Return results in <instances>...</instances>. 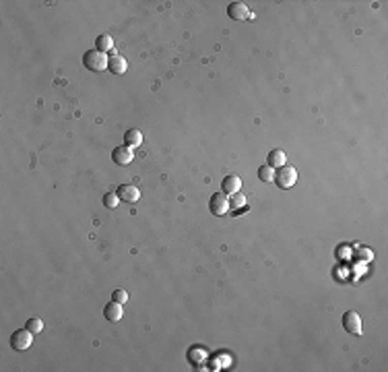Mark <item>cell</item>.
<instances>
[{
  "label": "cell",
  "mask_w": 388,
  "mask_h": 372,
  "mask_svg": "<svg viewBox=\"0 0 388 372\" xmlns=\"http://www.w3.org/2000/svg\"><path fill=\"white\" fill-rule=\"evenodd\" d=\"M279 189H291L296 182H298V170L294 166H283V168H277L275 172V180Z\"/></svg>",
  "instance_id": "2"
},
{
  "label": "cell",
  "mask_w": 388,
  "mask_h": 372,
  "mask_svg": "<svg viewBox=\"0 0 388 372\" xmlns=\"http://www.w3.org/2000/svg\"><path fill=\"white\" fill-rule=\"evenodd\" d=\"M108 62H110V58H108L104 52H100V50H89V52H85V56H83L85 69H87V71H93V73L106 71V69H108Z\"/></svg>",
  "instance_id": "1"
},
{
  "label": "cell",
  "mask_w": 388,
  "mask_h": 372,
  "mask_svg": "<svg viewBox=\"0 0 388 372\" xmlns=\"http://www.w3.org/2000/svg\"><path fill=\"white\" fill-rule=\"evenodd\" d=\"M358 257H362L364 261H370V259H372V253H370V248H360V251H358Z\"/></svg>",
  "instance_id": "20"
},
{
  "label": "cell",
  "mask_w": 388,
  "mask_h": 372,
  "mask_svg": "<svg viewBox=\"0 0 388 372\" xmlns=\"http://www.w3.org/2000/svg\"><path fill=\"white\" fill-rule=\"evenodd\" d=\"M343 329L349 333V335H362V317L358 313H349L343 315Z\"/></svg>",
  "instance_id": "5"
},
{
  "label": "cell",
  "mask_w": 388,
  "mask_h": 372,
  "mask_svg": "<svg viewBox=\"0 0 388 372\" xmlns=\"http://www.w3.org/2000/svg\"><path fill=\"white\" fill-rule=\"evenodd\" d=\"M27 329H29L31 333H40V331L44 329L42 319H38V317H36V319H29V321H27Z\"/></svg>",
  "instance_id": "18"
},
{
  "label": "cell",
  "mask_w": 388,
  "mask_h": 372,
  "mask_svg": "<svg viewBox=\"0 0 388 372\" xmlns=\"http://www.w3.org/2000/svg\"><path fill=\"white\" fill-rule=\"evenodd\" d=\"M124 141H126L128 147H139V145L143 143V133L137 131V129H131V131H126Z\"/></svg>",
  "instance_id": "14"
},
{
  "label": "cell",
  "mask_w": 388,
  "mask_h": 372,
  "mask_svg": "<svg viewBox=\"0 0 388 372\" xmlns=\"http://www.w3.org/2000/svg\"><path fill=\"white\" fill-rule=\"evenodd\" d=\"M230 207H232V209H242V207H246V197H244L242 193L232 195V199H230Z\"/></svg>",
  "instance_id": "17"
},
{
  "label": "cell",
  "mask_w": 388,
  "mask_h": 372,
  "mask_svg": "<svg viewBox=\"0 0 388 372\" xmlns=\"http://www.w3.org/2000/svg\"><path fill=\"white\" fill-rule=\"evenodd\" d=\"M112 300L118 302V304H124V302H128V292H124V290H116V292L112 294Z\"/></svg>",
  "instance_id": "19"
},
{
  "label": "cell",
  "mask_w": 388,
  "mask_h": 372,
  "mask_svg": "<svg viewBox=\"0 0 388 372\" xmlns=\"http://www.w3.org/2000/svg\"><path fill=\"white\" fill-rule=\"evenodd\" d=\"M228 17L232 21H246L248 17H252V13L244 3H232L228 7Z\"/></svg>",
  "instance_id": "7"
},
{
  "label": "cell",
  "mask_w": 388,
  "mask_h": 372,
  "mask_svg": "<svg viewBox=\"0 0 388 372\" xmlns=\"http://www.w3.org/2000/svg\"><path fill=\"white\" fill-rule=\"evenodd\" d=\"M240 186H242V180H240V176H236V174L225 176L223 182H221V189H223L225 195H236V193H240Z\"/></svg>",
  "instance_id": "9"
},
{
  "label": "cell",
  "mask_w": 388,
  "mask_h": 372,
  "mask_svg": "<svg viewBox=\"0 0 388 372\" xmlns=\"http://www.w3.org/2000/svg\"><path fill=\"white\" fill-rule=\"evenodd\" d=\"M108 69H110L114 75H124L126 69H128V62L124 60V56L114 54V50H112V56H110V62H108Z\"/></svg>",
  "instance_id": "10"
},
{
  "label": "cell",
  "mask_w": 388,
  "mask_h": 372,
  "mask_svg": "<svg viewBox=\"0 0 388 372\" xmlns=\"http://www.w3.org/2000/svg\"><path fill=\"white\" fill-rule=\"evenodd\" d=\"M209 209H211V213L213 215H225L232 207H230V195H225L223 191L221 193H215V195H211V203H209Z\"/></svg>",
  "instance_id": "4"
},
{
  "label": "cell",
  "mask_w": 388,
  "mask_h": 372,
  "mask_svg": "<svg viewBox=\"0 0 388 372\" xmlns=\"http://www.w3.org/2000/svg\"><path fill=\"white\" fill-rule=\"evenodd\" d=\"M285 153L281 151V149H275V151H271L269 153V158H267V166H271V168H283L285 166Z\"/></svg>",
  "instance_id": "12"
},
{
  "label": "cell",
  "mask_w": 388,
  "mask_h": 372,
  "mask_svg": "<svg viewBox=\"0 0 388 372\" xmlns=\"http://www.w3.org/2000/svg\"><path fill=\"white\" fill-rule=\"evenodd\" d=\"M258 178H261L263 182H273V180H275V168H271V166H261V170H258Z\"/></svg>",
  "instance_id": "15"
},
{
  "label": "cell",
  "mask_w": 388,
  "mask_h": 372,
  "mask_svg": "<svg viewBox=\"0 0 388 372\" xmlns=\"http://www.w3.org/2000/svg\"><path fill=\"white\" fill-rule=\"evenodd\" d=\"M104 205H106L108 209H116V207L120 205L118 193H106V195H104Z\"/></svg>",
  "instance_id": "16"
},
{
  "label": "cell",
  "mask_w": 388,
  "mask_h": 372,
  "mask_svg": "<svg viewBox=\"0 0 388 372\" xmlns=\"http://www.w3.org/2000/svg\"><path fill=\"white\" fill-rule=\"evenodd\" d=\"M95 46H97V50L100 52H110V50H114V40H112V36L110 34H102L100 38L95 40Z\"/></svg>",
  "instance_id": "13"
},
{
  "label": "cell",
  "mask_w": 388,
  "mask_h": 372,
  "mask_svg": "<svg viewBox=\"0 0 388 372\" xmlns=\"http://www.w3.org/2000/svg\"><path fill=\"white\" fill-rule=\"evenodd\" d=\"M112 160H114V164H118V166H128V164L135 160V151H133V147H128V145L116 147V149L112 151Z\"/></svg>",
  "instance_id": "6"
},
{
  "label": "cell",
  "mask_w": 388,
  "mask_h": 372,
  "mask_svg": "<svg viewBox=\"0 0 388 372\" xmlns=\"http://www.w3.org/2000/svg\"><path fill=\"white\" fill-rule=\"evenodd\" d=\"M104 317L108 319V321H112V323H118L120 319H122V304H118V302H108L106 304V308H104Z\"/></svg>",
  "instance_id": "11"
},
{
  "label": "cell",
  "mask_w": 388,
  "mask_h": 372,
  "mask_svg": "<svg viewBox=\"0 0 388 372\" xmlns=\"http://www.w3.org/2000/svg\"><path fill=\"white\" fill-rule=\"evenodd\" d=\"M118 197L124 203H137L141 193H139V189L135 184H122V186H118Z\"/></svg>",
  "instance_id": "8"
},
{
  "label": "cell",
  "mask_w": 388,
  "mask_h": 372,
  "mask_svg": "<svg viewBox=\"0 0 388 372\" xmlns=\"http://www.w3.org/2000/svg\"><path fill=\"white\" fill-rule=\"evenodd\" d=\"M34 335H36V333H31L27 327L15 331L13 337H11V348H13L15 352H25V350H29L31 344H34Z\"/></svg>",
  "instance_id": "3"
}]
</instances>
